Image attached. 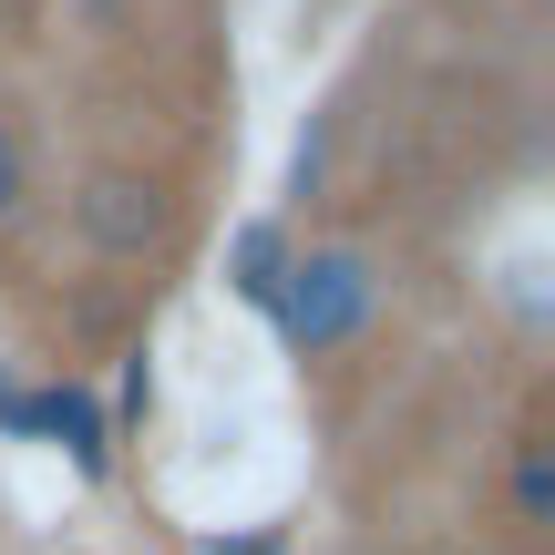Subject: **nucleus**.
I'll return each instance as SVG.
<instances>
[{
	"label": "nucleus",
	"instance_id": "f257e3e1",
	"mask_svg": "<svg viewBox=\"0 0 555 555\" xmlns=\"http://www.w3.org/2000/svg\"><path fill=\"white\" fill-rule=\"evenodd\" d=\"M371 298H380V278L360 247H309L298 268H278V330L298 339V350H339V339H360V319H371Z\"/></svg>",
	"mask_w": 555,
	"mask_h": 555
},
{
	"label": "nucleus",
	"instance_id": "f03ea898",
	"mask_svg": "<svg viewBox=\"0 0 555 555\" xmlns=\"http://www.w3.org/2000/svg\"><path fill=\"white\" fill-rule=\"evenodd\" d=\"M82 237L114 247V258L165 247V185H144V176H93V185H82Z\"/></svg>",
	"mask_w": 555,
	"mask_h": 555
},
{
	"label": "nucleus",
	"instance_id": "7ed1b4c3",
	"mask_svg": "<svg viewBox=\"0 0 555 555\" xmlns=\"http://www.w3.org/2000/svg\"><path fill=\"white\" fill-rule=\"evenodd\" d=\"M21 422H41V433H62L73 442V463L82 474H103V422H93V401L62 380V391H41V401H21Z\"/></svg>",
	"mask_w": 555,
	"mask_h": 555
},
{
	"label": "nucleus",
	"instance_id": "20e7f679",
	"mask_svg": "<svg viewBox=\"0 0 555 555\" xmlns=\"http://www.w3.org/2000/svg\"><path fill=\"white\" fill-rule=\"evenodd\" d=\"M515 525H525V535H545V525H555V442L545 433L515 442Z\"/></svg>",
	"mask_w": 555,
	"mask_h": 555
},
{
	"label": "nucleus",
	"instance_id": "39448f33",
	"mask_svg": "<svg viewBox=\"0 0 555 555\" xmlns=\"http://www.w3.org/2000/svg\"><path fill=\"white\" fill-rule=\"evenodd\" d=\"M278 268H288V258H278V227H247V237H237V288L278 298Z\"/></svg>",
	"mask_w": 555,
	"mask_h": 555
},
{
	"label": "nucleus",
	"instance_id": "423d86ee",
	"mask_svg": "<svg viewBox=\"0 0 555 555\" xmlns=\"http://www.w3.org/2000/svg\"><path fill=\"white\" fill-rule=\"evenodd\" d=\"M11 217H21V134L0 124V227H11Z\"/></svg>",
	"mask_w": 555,
	"mask_h": 555
}]
</instances>
